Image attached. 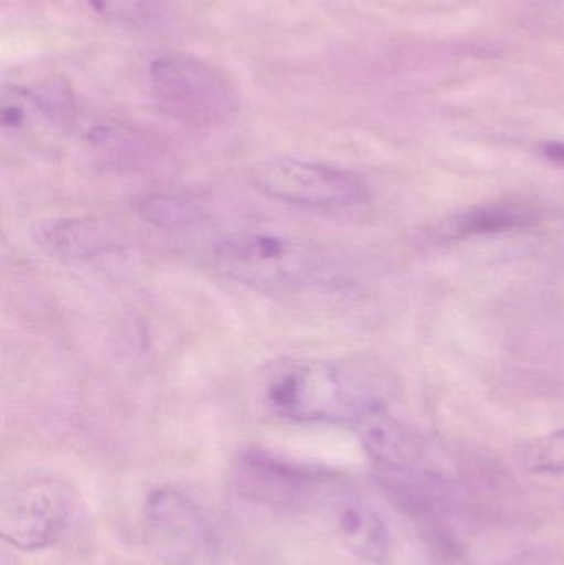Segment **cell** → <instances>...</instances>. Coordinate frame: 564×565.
I'll use <instances>...</instances> for the list:
<instances>
[{
  "instance_id": "cell-1",
  "label": "cell",
  "mask_w": 564,
  "mask_h": 565,
  "mask_svg": "<svg viewBox=\"0 0 564 565\" xmlns=\"http://www.w3.org/2000/svg\"><path fill=\"white\" fill-rule=\"evenodd\" d=\"M380 375L357 362L305 361L281 369L267 388L281 417L310 424H351L384 411Z\"/></svg>"
},
{
  "instance_id": "cell-2",
  "label": "cell",
  "mask_w": 564,
  "mask_h": 565,
  "mask_svg": "<svg viewBox=\"0 0 564 565\" xmlns=\"http://www.w3.org/2000/svg\"><path fill=\"white\" fill-rule=\"evenodd\" d=\"M76 510L66 481L30 477L13 484L0 501V536L25 553L49 550L62 540Z\"/></svg>"
},
{
  "instance_id": "cell-3",
  "label": "cell",
  "mask_w": 564,
  "mask_h": 565,
  "mask_svg": "<svg viewBox=\"0 0 564 565\" xmlns=\"http://www.w3.org/2000/svg\"><path fill=\"white\" fill-rule=\"evenodd\" d=\"M148 76L156 98L184 118L222 122L237 109L224 76L191 56H158L149 63Z\"/></svg>"
},
{
  "instance_id": "cell-4",
  "label": "cell",
  "mask_w": 564,
  "mask_h": 565,
  "mask_svg": "<svg viewBox=\"0 0 564 565\" xmlns=\"http://www.w3.org/2000/svg\"><path fill=\"white\" fill-rule=\"evenodd\" d=\"M252 182L264 194L317 209H343L363 204L368 191L350 172L298 159H275L252 172Z\"/></svg>"
},
{
  "instance_id": "cell-5",
  "label": "cell",
  "mask_w": 564,
  "mask_h": 565,
  "mask_svg": "<svg viewBox=\"0 0 564 565\" xmlns=\"http://www.w3.org/2000/svg\"><path fill=\"white\" fill-rule=\"evenodd\" d=\"M146 536L168 565H212L215 540L194 501L171 488L149 494L145 507Z\"/></svg>"
},
{
  "instance_id": "cell-6",
  "label": "cell",
  "mask_w": 564,
  "mask_h": 565,
  "mask_svg": "<svg viewBox=\"0 0 564 565\" xmlns=\"http://www.w3.org/2000/svg\"><path fill=\"white\" fill-rule=\"evenodd\" d=\"M238 490L248 498L277 507H297L324 493L331 477L288 463L264 451H248L237 463Z\"/></svg>"
},
{
  "instance_id": "cell-7",
  "label": "cell",
  "mask_w": 564,
  "mask_h": 565,
  "mask_svg": "<svg viewBox=\"0 0 564 565\" xmlns=\"http://www.w3.org/2000/svg\"><path fill=\"white\" fill-rule=\"evenodd\" d=\"M219 258L225 268L247 281L305 282L311 278V257L304 248L274 235H247L224 242Z\"/></svg>"
},
{
  "instance_id": "cell-8",
  "label": "cell",
  "mask_w": 564,
  "mask_h": 565,
  "mask_svg": "<svg viewBox=\"0 0 564 565\" xmlns=\"http://www.w3.org/2000/svg\"><path fill=\"white\" fill-rule=\"evenodd\" d=\"M330 511L334 534L348 553L368 564L387 563L390 531L368 501L351 491H334L330 498Z\"/></svg>"
},
{
  "instance_id": "cell-9",
  "label": "cell",
  "mask_w": 564,
  "mask_h": 565,
  "mask_svg": "<svg viewBox=\"0 0 564 565\" xmlns=\"http://www.w3.org/2000/svg\"><path fill=\"white\" fill-rule=\"evenodd\" d=\"M354 428L361 445L377 468H414L419 461V441L386 412L366 415Z\"/></svg>"
},
{
  "instance_id": "cell-10",
  "label": "cell",
  "mask_w": 564,
  "mask_h": 565,
  "mask_svg": "<svg viewBox=\"0 0 564 565\" xmlns=\"http://www.w3.org/2000/svg\"><path fill=\"white\" fill-rule=\"evenodd\" d=\"M536 221V212L529 205L515 202L479 205L450 217L444 224L447 238H464L469 235L499 234V232L525 228Z\"/></svg>"
},
{
  "instance_id": "cell-11",
  "label": "cell",
  "mask_w": 564,
  "mask_h": 565,
  "mask_svg": "<svg viewBox=\"0 0 564 565\" xmlns=\"http://www.w3.org/2000/svg\"><path fill=\"white\" fill-rule=\"evenodd\" d=\"M42 242L66 258L93 257L116 247L113 231L96 221H60L42 231Z\"/></svg>"
},
{
  "instance_id": "cell-12",
  "label": "cell",
  "mask_w": 564,
  "mask_h": 565,
  "mask_svg": "<svg viewBox=\"0 0 564 565\" xmlns=\"http://www.w3.org/2000/svg\"><path fill=\"white\" fill-rule=\"evenodd\" d=\"M138 214L155 227L185 231L201 224L202 211L181 195L149 194L138 201Z\"/></svg>"
},
{
  "instance_id": "cell-13",
  "label": "cell",
  "mask_w": 564,
  "mask_h": 565,
  "mask_svg": "<svg viewBox=\"0 0 564 565\" xmlns=\"http://www.w3.org/2000/svg\"><path fill=\"white\" fill-rule=\"evenodd\" d=\"M519 461L530 473H564V428L526 441L519 450Z\"/></svg>"
},
{
  "instance_id": "cell-14",
  "label": "cell",
  "mask_w": 564,
  "mask_h": 565,
  "mask_svg": "<svg viewBox=\"0 0 564 565\" xmlns=\"http://www.w3.org/2000/svg\"><path fill=\"white\" fill-rule=\"evenodd\" d=\"M546 158L564 166V142H549L545 146Z\"/></svg>"
}]
</instances>
